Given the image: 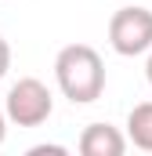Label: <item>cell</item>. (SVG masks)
<instances>
[{"mask_svg": "<svg viewBox=\"0 0 152 156\" xmlns=\"http://www.w3.org/2000/svg\"><path fill=\"white\" fill-rule=\"evenodd\" d=\"M127 142H134L138 149L152 153V102H141L130 109L127 116Z\"/></svg>", "mask_w": 152, "mask_h": 156, "instance_id": "cell-5", "label": "cell"}, {"mask_svg": "<svg viewBox=\"0 0 152 156\" xmlns=\"http://www.w3.org/2000/svg\"><path fill=\"white\" fill-rule=\"evenodd\" d=\"M145 80H149V87H152V47H149V62H145Z\"/></svg>", "mask_w": 152, "mask_h": 156, "instance_id": "cell-9", "label": "cell"}, {"mask_svg": "<svg viewBox=\"0 0 152 156\" xmlns=\"http://www.w3.org/2000/svg\"><path fill=\"white\" fill-rule=\"evenodd\" d=\"M54 113V98L47 91V83L36 76H22L18 83H11L7 91V102H4V116L7 123H18V127H40L47 123Z\"/></svg>", "mask_w": 152, "mask_h": 156, "instance_id": "cell-2", "label": "cell"}, {"mask_svg": "<svg viewBox=\"0 0 152 156\" xmlns=\"http://www.w3.org/2000/svg\"><path fill=\"white\" fill-rule=\"evenodd\" d=\"M54 80L73 105H91L105 91V62L91 44H69L54 58Z\"/></svg>", "mask_w": 152, "mask_h": 156, "instance_id": "cell-1", "label": "cell"}, {"mask_svg": "<svg viewBox=\"0 0 152 156\" xmlns=\"http://www.w3.org/2000/svg\"><path fill=\"white\" fill-rule=\"evenodd\" d=\"M7 69H11V47H7V40L0 37V80L7 76Z\"/></svg>", "mask_w": 152, "mask_h": 156, "instance_id": "cell-6", "label": "cell"}, {"mask_svg": "<svg viewBox=\"0 0 152 156\" xmlns=\"http://www.w3.org/2000/svg\"><path fill=\"white\" fill-rule=\"evenodd\" d=\"M4 138H7V116H4V109H0V145H4Z\"/></svg>", "mask_w": 152, "mask_h": 156, "instance_id": "cell-8", "label": "cell"}, {"mask_svg": "<svg viewBox=\"0 0 152 156\" xmlns=\"http://www.w3.org/2000/svg\"><path fill=\"white\" fill-rule=\"evenodd\" d=\"M43 153L62 156V153H65V145H33V149H29V156H43Z\"/></svg>", "mask_w": 152, "mask_h": 156, "instance_id": "cell-7", "label": "cell"}, {"mask_svg": "<svg viewBox=\"0 0 152 156\" xmlns=\"http://www.w3.org/2000/svg\"><path fill=\"white\" fill-rule=\"evenodd\" d=\"M80 153L83 156H123L127 134H119V127H112V123H87L80 134Z\"/></svg>", "mask_w": 152, "mask_h": 156, "instance_id": "cell-4", "label": "cell"}, {"mask_svg": "<svg viewBox=\"0 0 152 156\" xmlns=\"http://www.w3.org/2000/svg\"><path fill=\"white\" fill-rule=\"evenodd\" d=\"M109 44L123 58L145 55L152 47V11L149 7H119L109 18Z\"/></svg>", "mask_w": 152, "mask_h": 156, "instance_id": "cell-3", "label": "cell"}]
</instances>
